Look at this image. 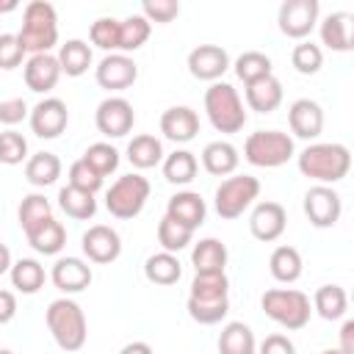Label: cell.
<instances>
[{"mask_svg": "<svg viewBox=\"0 0 354 354\" xmlns=\"http://www.w3.org/2000/svg\"><path fill=\"white\" fill-rule=\"evenodd\" d=\"M44 321H47V329H50L53 340L58 343V348H64V351L83 348L86 335H88V326H86V315H83V310H80L77 301H72L66 296L50 301Z\"/></svg>", "mask_w": 354, "mask_h": 354, "instance_id": "3957f363", "label": "cell"}, {"mask_svg": "<svg viewBox=\"0 0 354 354\" xmlns=\"http://www.w3.org/2000/svg\"><path fill=\"white\" fill-rule=\"evenodd\" d=\"M227 69H230V55L218 44H199V47H194L188 53V72L196 80L216 83Z\"/></svg>", "mask_w": 354, "mask_h": 354, "instance_id": "9a60e30c", "label": "cell"}, {"mask_svg": "<svg viewBox=\"0 0 354 354\" xmlns=\"http://www.w3.org/2000/svg\"><path fill=\"white\" fill-rule=\"evenodd\" d=\"M0 354H14V351H8V348H0Z\"/></svg>", "mask_w": 354, "mask_h": 354, "instance_id": "91938a15", "label": "cell"}, {"mask_svg": "<svg viewBox=\"0 0 354 354\" xmlns=\"http://www.w3.org/2000/svg\"><path fill=\"white\" fill-rule=\"evenodd\" d=\"M28 113H30V111H28V102H25L22 97H8V100H0V122H3V124L14 127V124H19V122H22Z\"/></svg>", "mask_w": 354, "mask_h": 354, "instance_id": "f907efd6", "label": "cell"}, {"mask_svg": "<svg viewBox=\"0 0 354 354\" xmlns=\"http://www.w3.org/2000/svg\"><path fill=\"white\" fill-rule=\"evenodd\" d=\"M205 113L218 133H238L246 124L243 102L238 91L224 80L210 83V88L205 91Z\"/></svg>", "mask_w": 354, "mask_h": 354, "instance_id": "277c9868", "label": "cell"}, {"mask_svg": "<svg viewBox=\"0 0 354 354\" xmlns=\"http://www.w3.org/2000/svg\"><path fill=\"white\" fill-rule=\"evenodd\" d=\"M238 149L230 144V141H210L205 149H202V166L207 174H216V177H227L238 169Z\"/></svg>", "mask_w": 354, "mask_h": 354, "instance_id": "cb8c5ba5", "label": "cell"}, {"mask_svg": "<svg viewBox=\"0 0 354 354\" xmlns=\"http://www.w3.org/2000/svg\"><path fill=\"white\" fill-rule=\"evenodd\" d=\"M136 77H138V66L124 53H108L97 64V83L108 91H124L136 83Z\"/></svg>", "mask_w": 354, "mask_h": 354, "instance_id": "4fadbf2b", "label": "cell"}, {"mask_svg": "<svg viewBox=\"0 0 354 354\" xmlns=\"http://www.w3.org/2000/svg\"><path fill=\"white\" fill-rule=\"evenodd\" d=\"M50 279L64 293H80V290H86L91 285L94 274H91V266L83 263L80 257H58L53 263Z\"/></svg>", "mask_w": 354, "mask_h": 354, "instance_id": "e0dca14e", "label": "cell"}, {"mask_svg": "<svg viewBox=\"0 0 354 354\" xmlns=\"http://www.w3.org/2000/svg\"><path fill=\"white\" fill-rule=\"evenodd\" d=\"M55 58H58L61 75L80 77V75L91 66V47H88L83 39H69L66 44H61V50H58Z\"/></svg>", "mask_w": 354, "mask_h": 354, "instance_id": "83f0119b", "label": "cell"}, {"mask_svg": "<svg viewBox=\"0 0 354 354\" xmlns=\"http://www.w3.org/2000/svg\"><path fill=\"white\" fill-rule=\"evenodd\" d=\"M8 271H11V252H8L6 243H0V277L8 274Z\"/></svg>", "mask_w": 354, "mask_h": 354, "instance_id": "9f6ffc18", "label": "cell"}, {"mask_svg": "<svg viewBox=\"0 0 354 354\" xmlns=\"http://www.w3.org/2000/svg\"><path fill=\"white\" fill-rule=\"evenodd\" d=\"M290 64H293V69L301 72V75H315V72L324 66V53H321V47L313 44V41H299V44L293 47V53H290Z\"/></svg>", "mask_w": 354, "mask_h": 354, "instance_id": "ee69618b", "label": "cell"}, {"mask_svg": "<svg viewBox=\"0 0 354 354\" xmlns=\"http://www.w3.org/2000/svg\"><path fill=\"white\" fill-rule=\"evenodd\" d=\"M257 354H296V346L288 335H268L263 343H260V351Z\"/></svg>", "mask_w": 354, "mask_h": 354, "instance_id": "816d5d0a", "label": "cell"}, {"mask_svg": "<svg viewBox=\"0 0 354 354\" xmlns=\"http://www.w3.org/2000/svg\"><path fill=\"white\" fill-rule=\"evenodd\" d=\"M260 194V180L252 174H235L221 180V185L216 188V213L221 218H238L243 216V210L257 199Z\"/></svg>", "mask_w": 354, "mask_h": 354, "instance_id": "ba28073f", "label": "cell"}, {"mask_svg": "<svg viewBox=\"0 0 354 354\" xmlns=\"http://www.w3.org/2000/svg\"><path fill=\"white\" fill-rule=\"evenodd\" d=\"M47 218H53V207H50V199L44 194H28L19 205V227L25 232L36 230L39 224H44Z\"/></svg>", "mask_w": 354, "mask_h": 354, "instance_id": "8d00e7d4", "label": "cell"}, {"mask_svg": "<svg viewBox=\"0 0 354 354\" xmlns=\"http://www.w3.org/2000/svg\"><path fill=\"white\" fill-rule=\"evenodd\" d=\"M185 307L196 324H218L230 313V299H191L188 296Z\"/></svg>", "mask_w": 354, "mask_h": 354, "instance_id": "b9f144b4", "label": "cell"}, {"mask_svg": "<svg viewBox=\"0 0 354 354\" xmlns=\"http://www.w3.org/2000/svg\"><path fill=\"white\" fill-rule=\"evenodd\" d=\"M61 77V66H58V58L50 55V53H41V55H30L28 64H25V86L36 94H44L50 88H55Z\"/></svg>", "mask_w": 354, "mask_h": 354, "instance_id": "ffe728a7", "label": "cell"}, {"mask_svg": "<svg viewBox=\"0 0 354 354\" xmlns=\"http://www.w3.org/2000/svg\"><path fill=\"white\" fill-rule=\"evenodd\" d=\"M180 14V3L177 0H144L141 3V17L147 22H171Z\"/></svg>", "mask_w": 354, "mask_h": 354, "instance_id": "c3c4849f", "label": "cell"}, {"mask_svg": "<svg viewBox=\"0 0 354 354\" xmlns=\"http://www.w3.org/2000/svg\"><path fill=\"white\" fill-rule=\"evenodd\" d=\"M17 315V296L11 290H0V324H8Z\"/></svg>", "mask_w": 354, "mask_h": 354, "instance_id": "f5cc1de1", "label": "cell"}, {"mask_svg": "<svg viewBox=\"0 0 354 354\" xmlns=\"http://www.w3.org/2000/svg\"><path fill=\"white\" fill-rule=\"evenodd\" d=\"M149 30H152V25H149L141 14H133V17L122 19V22H119V50H122V53L138 50V47L149 39Z\"/></svg>", "mask_w": 354, "mask_h": 354, "instance_id": "74e56055", "label": "cell"}, {"mask_svg": "<svg viewBox=\"0 0 354 354\" xmlns=\"http://www.w3.org/2000/svg\"><path fill=\"white\" fill-rule=\"evenodd\" d=\"M293 138L282 130H257L243 144V158L260 169H277L293 158Z\"/></svg>", "mask_w": 354, "mask_h": 354, "instance_id": "8992f818", "label": "cell"}, {"mask_svg": "<svg viewBox=\"0 0 354 354\" xmlns=\"http://www.w3.org/2000/svg\"><path fill=\"white\" fill-rule=\"evenodd\" d=\"M61 177V160L58 155L53 152H36L28 158L25 163V180L36 188H44V185H53L55 180Z\"/></svg>", "mask_w": 354, "mask_h": 354, "instance_id": "f1b7e54d", "label": "cell"}, {"mask_svg": "<svg viewBox=\"0 0 354 354\" xmlns=\"http://www.w3.org/2000/svg\"><path fill=\"white\" fill-rule=\"evenodd\" d=\"M127 160L136 169H152L163 160V144L149 133L133 136V141L127 144Z\"/></svg>", "mask_w": 354, "mask_h": 354, "instance_id": "f546056e", "label": "cell"}, {"mask_svg": "<svg viewBox=\"0 0 354 354\" xmlns=\"http://www.w3.org/2000/svg\"><path fill=\"white\" fill-rule=\"evenodd\" d=\"M17 39H19L25 53H33V55L50 53L55 47V41H58V14H55V6L44 3V0L28 3L25 11H22V28H19Z\"/></svg>", "mask_w": 354, "mask_h": 354, "instance_id": "6da1fadb", "label": "cell"}, {"mask_svg": "<svg viewBox=\"0 0 354 354\" xmlns=\"http://www.w3.org/2000/svg\"><path fill=\"white\" fill-rule=\"evenodd\" d=\"M351 169V152L343 144H310L299 155V171L318 185L340 183Z\"/></svg>", "mask_w": 354, "mask_h": 354, "instance_id": "7a4b0ae2", "label": "cell"}, {"mask_svg": "<svg viewBox=\"0 0 354 354\" xmlns=\"http://www.w3.org/2000/svg\"><path fill=\"white\" fill-rule=\"evenodd\" d=\"M321 354H340L337 348H326V351H321Z\"/></svg>", "mask_w": 354, "mask_h": 354, "instance_id": "680465c9", "label": "cell"}, {"mask_svg": "<svg viewBox=\"0 0 354 354\" xmlns=\"http://www.w3.org/2000/svg\"><path fill=\"white\" fill-rule=\"evenodd\" d=\"M28 116H30V130L39 138H58L66 130V122H69L66 102L58 100V97H44L41 102H36L30 108Z\"/></svg>", "mask_w": 354, "mask_h": 354, "instance_id": "7c38bea8", "label": "cell"}, {"mask_svg": "<svg viewBox=\"0 0 354 354\" xmlns=\"http://www.w3.org/2000/svg\"><path fill=\"white\" fill-rule=\"evenodd\" d=\"M8 274H11V285L19 293H36L44 285V268L33 257H22V260L11 263V271Z\"/></svg>", "mask_w": 354, "mask_h": 354, "instance_id": "d590c367", "label": "cell"}, {"mask_svg": "<svg viewBox=\"0 0 354 354\" xmlns=\"http://www.w3.org/2000/svg\"><path fill=\"white\" fill-rule=\"evenodd\" d=\"M304 213H307L310 224L318 227V230L335 227L337 218H340V213H343L340 194L332 185H313L304 194Z\"/></svg>", "mask_w": 354, "mask_h": 354, "instance_id": "8fae6325", "label": "cell"}, {"mask_svg": "<svg viewBox=\"0 0 354 354\" xmlns=\"http://www.w3.org/2000/svg\"><path fill=\"white\" fill-rule=\"evenodd\" d=\"M235 75L243 80V86L257 77H266V75H271V58L260 50H246L235 61Z\"/></svg>", "mask_w": 354, "mask_h": 354, "instance_id": "ab89813d", "label": "cell"}, {"mask_svg": "<svg viewBox=\"0 0 354 354\" xmlns=\"http://www.w3.org/2000/svg\"><path fill=\"white\" fill-rule=\"evenodd\" d=\"M191 263H194L196 274L224 271V266H227V246L218 238H202L191 249Z\"/></svg>", "mask_w": 354, "mask_h": 354, "instance_id": "d4e9b609", "label": "cell"}, {"mask_svg": "<svg viewBox=\"0 0 354 354\" xmlns=\"http://www.w3.org/2000/svg\"><path fill=\"white\" fill-rule=\"evenodd\" d=\"M58 205H61V210L66 213V216H72V218H94V213H97V199H94V194H86V191H80V188H72V185H64L61 191H58Z\"/></svg>", "mask_w": 354, "mask_h": 354, "instance_id": "e575fe53", "label": "cell"}, {"mask_svg": "<svg viewBox=\"0 0 354 354\" xmlns=\"http://www.w3.org/2000/svg\"><path fill=\"white\" fill-rule=\"evenodd\" d=\"M191 238H194V230H188L185 224H180V221H174L169 216L160 218V224H158V243L163 246V252L174 254L180 249H185L191 243Z\"/></svg>", "mask_w": 354, "mask_h": 354, "instance_id": "f35d334b", "label": "cell"}, {"mask_svg": "<svg viewBox=\"0 0 354 354\" xmlns=\"http://www.w3.org/2000/svg\"><path fill=\"white\" fill-rule=\"evenodd\" d=\"M28 158V141L22 133L17 130H3L0 133V163L6 166H17Z\"/></svg>", "mask_w": 354, "mask_h": 354, "instance_id": "bcb514c9", "label": "cell"}, {"mask_svg": "<svg viewBox=\"0 0 354 354\" xmlns=\"http://www.w3.org/2000/svg\"><path fill=\"white\" fill-rule=\"evenodd\" d=\"M136 113L124 97H105L94 111V124L108 138H122L133 130Z\"/></svg>", "mask_w": 354, "mask_h": 354, "instance_id": "30bf717a", "label": "cell"}, {"mask_svg": "<svg viewBox=\"0 0 354 354\" xmlns=\"http://www.w3.org/2000/svg\"><path fill=\"white\" fill-rule=\"evenodd\" d=\"M91 44H97L100 50H119V19L113 17H100L91 22Z\"/></svg>", "mask_w": 354, "mask_h": 354, "instance_id": "f6af8a7d", "label": "cell"}, {"mask_svg": "<svg viewBox=\"0 0 354 354\" xmlns=\"http://www.w3.org/2000/svg\"><path fill=\"white\" fill-rule=\"evenodd\" d=\"M313 307H315V313L321 318L337 321L348 310V296H346V290L340 285H321L315 290V296H313Z\"/></svg>", "mask_w": 354, "mask_h": 354, "instance_id": "1f68e13d", "label": "cell"}, {"mask_svg": "<svg viewBox=\"0 0 354 354\" xmlns=\"http://www.w3.org/2000/svg\"><path fill=\"white\" fill-rule=\"evenodd\" d=\"M69 185H72V188H80V191H86V194H97V191L102 188V177L80 158V160H75V163L69 166Z\"/></svg>", "mask_w": 354, "mask_h": 354, "instance_id": "7dc6e473", "label": "cell"}, {"mask_svg": "<svg viewBox=\"0 0 354 354\" xmlns=\"http://www.w3.org/2000/svg\"><path fill=\"white\" fill-rule=\"evenodd\" d=\"M285 224H288V216L279 202H260L249 216V232L263 243L277 241L285 232Z\"/></svg>", "mask_w": 354, "mask_h": 354, "instance_id": "2e32d148", "label": "cell"}, {"mask_svg": "<svg viewBox=\"0 0 354 354\" xmlns=\"http://www.w3.org/2000/svg\"><path fill=\"white\" fill-rule=\"evenodd\" d=\"M83 254L91 260V263H113L119 254H122V238L113 227L108 224H94L83 232Z\"/></svg>", "mask_w": 354, "mask_h": 354, "instance_id": "5bb4252c", "label": "cell"}, {"mask_svg": "<svg viewBox=\"0 0 354 354\" xmlns=\"http://www.w3.org/2000/svg\"><path fill=\"white\" fill-rule=\"evenodd\" d=\"M160 133L169 138V141H177V144H185L191 138H196L199 133V116L194 108L188 105H171L163 111L160 116Z\"/></svg>", "mask_w": 354, "mask_h": 354, "instance_id": "ac0fdd59", "label": "cell"}, {"mask_svg": "<svg viewBox=\"0 0 354 354\" xmlns=\"http://www.w3.org/2000/svg\"><path fill=\"white\" fill-rule=\"evenodd\" d=\"M144 277L149 282H155V285H174L183 277V266L171 252H158V254L147 257Z\"/></svg>", "mask_w": 354, "mask_h": 354, "instance_id": "d6a6232c", "label": "cell"}, {"mask_svg": "<svg viewBox=\"0 0 354 354\" xmlns=\"http://www.w3.org/2000/svg\"><path fill=\"white\" fill-rule=\"evenodd\" d=\"M28 243L39 252V254H58L64 246H66V230L61 221L55 218H47L44 224H39L36 230L25 232Z\"/></svg>", "mask_w": 354, "mask_h": 354, "instance_id": "484cf974", "label": "cell"}, {"mask_svg": "<svg viewBox=\"0 0 354 354\" xmlns=\"http://www.w3.org/2000/svg\"><path fill=\"white\" fill-rule=\"evenodd\" d=\"M205 213H207L205 199L196 191H177L166 205V216L185 224L188 230H196L205 221Z\"/></svg>", "mask_w": 354, "mask_h": 354, "instance_id": "44dd1931", "label": "cell"}, {"mask_svg": "<svg viewBox=\"0 0 354 354\" xmlns=\"http://www.w3.org/2000/svg\"><path fill=\"white\" fill-rule=\"evenodd\" d=\"M14 8H17V0H0V14L14 11Z\"/></svg>", "mask_w": 354, "mask_h": 354, "instance_id": "6f0895ef", "label": "cell"}, {"mask_svg": "<svg viewBox=\"0 0 354 354\" xmlns=\"http://www.w3.org/2000/svg\"><path fill=\"white\" fill-rule=\"evenodd\" d=\"M351 22H354V17L348 11H332L321 22V41L335 53H348L351 50Z\"/></svg>", "mask_w": 354, "mask_h": 354, "instance_id": "603a6c76", "label": "cell"}, {"mask_svg": "<svg viewBox=\"0 0 354 354\" xmlns=\"http://www.w3.org/2000/svg\"><path fill=\"white\" fill-rule=\"evenodd\" d=\"M230 290V279L224 271H213V274H196L191 282V299H227Z\"/></svg>", "mask_w": 354, "mask_h": 354, "instance_id": "60d3db41", "label": "cell"}, {"mask_svg": "<svg viewBox=\"0 0 354 354\" xmlns=\"http://www.w3.org/2000/svg\"><path fill=\"white\" fill-rule=\"evenodd\" d=\"M268 268H271V277L277 282H296L301 277V254L296 246H277L268 257Z\"/></svg>", "mask_w": 354, "mask_h": 354, "instance_id": "4dcf8cb0", "label": "cell"}, {"mask_svg": "<svg viewBox=\"0 0 354 354\" xmlns=\"http://www.w3.org/2000/svg\"><path fill=\"white\" fill-rule=\"evenodd\" d=\"M119 354H152V346H149V343H144V340H133V343L122 346V351H119Z\"/></svg>", "mask_w": 354, "mask_h": 354, "instance_id": "11a10c76", "label": "cell"}, {"mask_svg": "<svg viewBox=\"0 0 354 354\" xmlns=\"http://www.w3.org/2000/svg\"><path fill=\"white\" fill-rule=\"evenodd\" d=\"M196 169H199V163H196L194 152H188V149H174L171 155L163 158V177L174 185H188L196 177Z\"/></svg>", "mask_w": 354, "mask_h": 354, "instance_id": "836d02e7", "label": "cell"}, {"mask_svg": "<svg viewBox=\"0 0 354 354\" xmlns=\"http://www.w3.org/2000/svg\"><path fill=\"white\" fill-rule=\"evenodd\" d=\"M22 44L17 39V33H0V69H14L22 64Z\"/></svg>", "mask_w": 354, "mask_h": 354, "instance_id": "681fc988", "label": "cell"}, {"mask_svg": "<svg viewBox=\"0 0 354 354\" xmlns=\"http://www.w3.org/2000/svg\"><path fill=\"white\" fill-rule=\"evenodd\" d=\"M282 102V83L274 75L257 77L252 83H246V105L257 113H271L277 111Z\"/></svg>", "mask_w": 354, "mask_h": 354, "instance_id": "7402d4cb", "label": "cell"}, {"mask_svg": "<svg viewBox=\"0 0 354 354\" xmlns=\"http://www.w3.org/2000/svg\"><path fill=\"white\" fill-rule=\"evenodd\" d=\"M263 313L285 329H304L310 324V296L296 288H271L260 299Z\"/></svg>", "mask_w": 354, "mask_h": 354, "instance_id": "5b68a950", "label": "cell"}, {"mask_svg": "<svg viewBox=\"0 0 354 354\" xmlns=\"http://www.w3.org/2000/svg\"><path fill=\"white\" fill-rule=\"evenodd\" d=\"M288 124L293 130V136L299 138H318L321 130H324V111L315 100H296L288 111Z\"/></svg>", "mask_w": 354, "mask_h": 354, "instance_id": "d6986e66", "label": "cell"}, {"mask_svg": "<svg viewBox=\"0 0 354 354\" xmlns=\"http://www.w3.org/2000/svg\"><path fill=\"white\" fill-rule=\"evenodd\" d=\"M254 332L243 321H230L218 335V354H254Z\"/></svg>", "mask_w": 354, "mask_h": 354, "instance_id": "4316f807", "label": "cell"}, {"mask_svg": "<svg viewBox=\"0 0 354 354\" xmlns=\"http://www.w3.org/2000/svg\"><path fill=\"white\" fill-rule=\"evenodd\" d=\"M318 11H321L318 0H285L277 14L279 30L288 39H304L313 33V28L318 22Z\"/></svg>", "mask_w": 354, "mask_h": 354, "instance_id": "9c48e42d", "label": "cell"}, {"mask_svg": "<svg viewBox=\"0 0 354 354\" xmlns=\"http://www.w3.org/2000/svg\"><path fill=\"white\" fill-rule=\"evenodd\" d=\"M340 354H354V321H346L340 326V346H337Z\"/></svg>", "mask_w": 354, "mask_h": 354, "instance_id": "db71d44e", "label": "cell"}, {"mask_svg": "<svg viewBox=\"0 0 354 354\" xmlns=\"http://www.w3.org/2000/svg\"><path fill=\"white\" fill-rule=\"evenodd\" d=\"M83 160H86L100 177H105V174L116 171V166H119V152H116V147H111V144H105V141H97V144H91V147L83 152Z\"/></svg>", "mask_w": 354, "mask_h": 354, "instance_id": "7bdbcfd3", "label": "cell"}, {"mask_svg": "<svg viewBox=\"0 0 354 354\" xmlns=\"http://www.w3.org/2000/svg\"><path fill=\"white\" fill-rule=\"evenodd\" d=\"M149 199V180L141 174H122L105 194V207L116 218H136Z\"/></svg>", "mask_w": 354, "mask_h": 354, "instance_id": "52a82bcc", "label": "cell"}]
</instances>
